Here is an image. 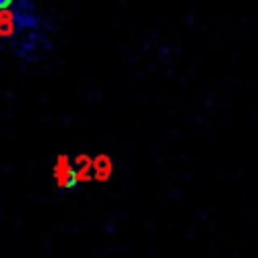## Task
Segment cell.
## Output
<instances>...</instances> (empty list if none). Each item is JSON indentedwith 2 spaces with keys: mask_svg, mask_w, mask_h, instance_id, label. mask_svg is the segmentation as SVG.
Segmentation results:
<instances>
[{
  "mask_svg": "<svg viewBox=\"0 0 258 258\" xmlns=\"http://www.w3.org/2000/svg\"><path fill=\"white\" fill-rule=\"evenodd\" d=\"M52 177H54V183L58 189H73L77 187L79 183V177H77V169H75V163L71 161L69 155H56L54 159V165H52Z\"/></svg>",
  "mask_w": 258,
  "mask_h": 258,
  "instance_id": "1",
  "label": "cell"
},
{
  "mask_svg": "<svg viewBox=\"0 0 258 258\" xmlns=\"http://www.w3.org/2000/svg\"><path fill=\"white\" fill-rule=\"evenodd\" d=\"M12 4H14V0H0V12L2 10H8Z\"/></svg>",
  "mask_w": 258,
  "mask_h": 258,
  "instance_id": "4",
  "label": "cell"
},
{
  "mask_svg": "<svg viewBox=\"0 0 258 258\" xmlns=\"http://www.w3.org/2000/svg\"><path fill=\"white\" fill-rule=\"evenodd\" d=\"M93 171H95V177L97 179H107L113 171V163L107 155H99L95 161H93Z\"/></svg>",
  "mask_w": 258,
  "mask_h": 258,
  "instance_id": "3",
  "label": "cell"
},
{
  "mask_svg": "<svg viewBox=\"0 0 258 258\" xmlns=\"http://www.w3.org/2000/svg\"><path fill=\"white\" fill-rule=\"evenodd\" d=\"M18 34V28H16V22H14V14L12 10H2L0 12V38H10Z\"/></svg>",
  "mask_w": 258,
  "mask_h": 258,
  "instance_id": "2",
  "label": "cell"
}]
</instances>
